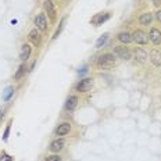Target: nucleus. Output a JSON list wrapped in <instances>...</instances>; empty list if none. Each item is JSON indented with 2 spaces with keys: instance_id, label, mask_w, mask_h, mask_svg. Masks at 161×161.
Instances as JSON below:
<instances>
[{
  "instance_id": "12",
  "label": "nucleus",
  "mask_w": 161,
  "mask_h": 161,
  "mask_svg": "<svg viewBox=\"0 0 161 161\" xmlns=\"http://www.w3.org/2000/svg\"><path fill=\"white\" fill-rule=\"evenodd\" d=\"M71 130V124L69 122H63L61 125L57 126L56 129V136H65Z\"/></svg>"
},
{
  "instance_id": "21",
  "label": "nucleus",
  "mask_w": 161,
  "mask_h": 161,
  "mask_svg": "<svg viewBox=\"0 0 161 161\" xmlns=\"http://www.w3.org/2000/svg\"><path fill=\"white\" fill-rule=\"evenodd\" d=\"M64 24H65V18H63L61 21H60V24H58V28L56 29L54 35H53V39H57V38H58V35H60V33H61L63 28H64Z\"/></svg>"
},
{
  "instance_id": "28",
  "label": "nucleus",
  "mask_w": 161,
  "mask_h": 161,
  "mask_svg": "<svg viewBox=\"0 0 161 161\" xmlns=\"http://www.w3.org/2000/svg\"><path fill=\"white\" fill-rule=\"evenodd\" d=\"M2 117H3V111L0 110V119H2Z\"/></svg>"
},
{
  "instance_id": "23",
  "label": "nucleus",
  "mask_w": 161,
  "mask_h": 161,
  "mask_svg": "<svg viewBox=\"0 0 161 161\" xmlns=\"http://www.w3.org/2000/svg\"><path fill=\"white\" fill-rule=\"evenodd\" d=\"M45 161H61V157L58 154H53V156H47Z\"/></svg>"
},
{
  "instance_id": "5",
  "label": "nucleus",
  "mask_w": 161,
  "mask_h": 161,
  "mask_svg": "<svg viewBox=\"0 0 161 161\" xmlns=\"http://www.w3.org/2000/svg\"><path fill=\"white\" fill-rule=\"evenodd\" d=\"M92 85H93V79L85 78V79H80L79 82L76 83L75 89L78 90V92H80V93H86V92H89V90H90Z\"/></svg>"
},
{
  "instance_id": "14",
  "label": "nucleus",
  "mask_w": 161,
  "mask_h": 161,
  "mask_svg": "<svg viewBox=\"0 0 161 161\" xmlns=\"http://www.w3.org/2000/svg\"><path fill=\"white\" fill-rule=\"evenodd\" d=\"M135 58H136L139 63L147 61V53H146V50L142 49V47H136V49H135Z\"/></svg>"
},
{
  "instance_id": "10",
  "label": "nucleus",
  "mask_w": 161,
  "mask_h": 161,
  "mask_svg": "<svg viewBox=\"0 0 161 161\" xmlns=\"http://www.w3.org/2000/svg\"><path fill=\"white\" fill-rule=\"evenodd\" d=\"M64 145H65V142H64V139H56V140H53L52 143H50V152H53V153H58V152H61L63 149H64Z\"/></svg>"
},
{
  "instance_id": "13",
  "label": "nucleus",
  "mask_w": 161,
  "mask_h": 161,
  "mask_svg": "<svg viewBox=\"0 0 161 161\" xmlns=\"http://www.w3.org/2000/svg\"><path fill=\"white\" fill-rule=\"evenodd\" d=\"M76 104H78V97L76 96H69L68 99L65 100V104H64V108L67 110V111H74L75 110Z\"/></svg>"
},
{
  "instance_id": "15",
  "label": "nucleus",
  "mask_w": 161,
  "mask_h": 161,
  "mask_svg": "<svg viewBox=\"0 0 161 161\" xmlns=\"http://www.w3.org/2000/svg\"><path fill=\"white\" fill-rule=\"evenodd\" d=\"M29 39H31L32 45H35V46H38L39 43H40V33L38 31V28L32 29V31L29 32Z\"/></svg>"
},
{
  "instance_id": "3",
  "label": "nucleus",
  "mask_w": 161,
  "mask_h": 161,
  "mask_svg": "<svg viewBox=\"0 0 161 161\" xmlns=\"http://www.w3.org/2000/svg\"><path fill=\"white\" fill-rule=\"evenodd\" d=\"M33 22H35L36 28H38L39 31H42V32H46V31H47V19H46L45 13H39V14L35 17Z\"/></svg>"
},
{
  "instance_id": "19",
  "label": "nucleus",
  "mask_w": 161,
  "mask_h": 161,
  "mask_svg": "<svg viewBox=\"0 0 161 161\" xmlns=\"http://www.w3.org/2000/svg\"><path fill=\"white\" fill-rule=\"evenodd\" d=\"M107 39H108V33H104V35L100 36V38L97 39V42H96V49H102L103 46L106 45Z\"/></svg>"
},
{
  "instance_id": "17",
  "label": "nucleus",
  "mask_w": 161,
  "mask_h": 161,
  "mask_svg": "<svg viewBox=\"0 0 161 161\" xmlns=\"http://www.w3.org/2000/svg\"><path fill=\"white\" fill-rule=\"evenodd\" d=\"M118 40L122 43H125V45H128V43L132 42V35L126 31H122V32L118 33Z\"/></svg>"
},
{
  "instance_id": "11",
  "label": "nucleus",
  "mask_w": 161,
  "mask_h": 161,
  "mask_svg": "<svg viewBox=\"0 0 161 161\" xmlns=\"http://www.w3.org/2000/svg\"><path fill=\"white\" fill-rule=\"evenodd\" d=\"M150 61L154 67H160L161 65V53L157 49L150 50Z\"/></svg>"
},
{
  "instance_id": "18",
  "label": "nucleus",
  "mask_w": 161,
  "mask_h": 161,
  "mask_svg": "<svg viewBox=\"0 0 161 161\" xmlns=\"http://www.w3.org/2000/svg\"><path fill=\"white\" fill-rule=\"evenodd\" d=\"M14 88L13 86H7L4 90H3V102H8L13 96H14Z\"/></svg>"
},
{
  "instance_id": "20",
  "label": "nucleus",
  "mask_w": 161,
  "mask_h": 161,
  "mask_svg": "<svg viewBox=\"0 0 161 161\" xmlns=\"http://www.w3.org/2000/svg\"><path fill=\"white\" fill-rule=\"evenodd\" d=\"M25 69H26V67L24 64H21L18 67V69H17V72H15V75H14V79L15 80H19L22 78V76L25 75Z\"/></svg>"
},
{
  "instance_id": "6",
  "label": "nucleus",
  "mask_w": 161,
  "mask_h": 161,
  "mask_svg": "<svg viewBox=\"0 0 161 161\" xmlns=\"http://www.w3.org/2000/svg\"><path fill=\"white\" fill-rule=\"evenodd\" d=\"M43 10L46 11V14L49 15V18L52 19V21H56L57 11L54 7V3H53L52 0H45V3H43Z\"/></svg>"
},
{
  "instance_id": "22",
  "label": "nucleus",
  "mask_w": 161,
  "mask_h": 161,
  "mask_svg": "<svg viewBox=\"0 0 161 161\" xmlns=\"http://www.w3.org/2000/svg\"><path fill=\"white\" fill-rule=\"evenodd\" d=\"M10 129H11V122H8V125L6 126V130H4V133H3V140H4V142H7V139H8V135H10Z\"/></svg>"
},
{
  "instance_id": "25",
  "label": "nucleus",
  "mask_w": 161,
  "mask_h": 161,
  "mask_svg": "<svg viewBox=\"0 0 161 161\" xmlns=\"http://www.w3.org/2000/svg\"><path fill=\"white\" fill-rule=\"evenodd\" d=\"M86 72H88V67L86 65H83L82 68H79V71H78L79 75H83V74H86Z\"/></svg>"
},
{
  "instance_id": "24",
  "label": "nucleus",
  "mask_w": 161,
  "mask_h": 161,
  "mask_svg": "<svg viewBox=\"0 0 161 161\" xmlns=\"http://www.w3.org/2000/svg\"><path fill=\"white\" fill-rule=\"evenodd\" d=\"M0 161H14L11 156H8L7 153H3L2 156H0Z\"/></svg>"
},
{
  "instance_id": "16",
  "label": "nucleus",
  "mask_w": 161,
  "mask_h": 161,
  "mask_svg": "<svg viewBox=\"0 0 161 161\" xmlns=\"http://www.w3.org/2000/svg\"><path fill=\"white\" fill-rule=\"evenodd\" d=\"M153 21V14L152 13H145V14H142L139 17V22L142 25H150Z\"/></svg>"
},
{
  "instance_id": "8",
  "label": "nucleus",
  "mask_w": 161,
  "mask_h": 161,
  "mask_svg": "<svg viewBox=\"0 0 161 161\" xmlns=\"http://www.w3.org/2000/svg\"><path fill=\"white\" fill-rule=\"evenodd\" d=\"M149 39L153 42L154 46L161 45V31H158L157 28H152L149 32Z\"/></svg>"
},
{
  "instance_id": "1",
  "label": "nucleus",
  "mask_w": 161,
  "mask_h": 161,
  "mask_svg": "<svg viewBox=\"0 0 161 161\" xmlns=\"http://www.w3.org/2000/svg\"><path fill=\"white\" fill-rule=\"evenodd\" d=\"M115 65V58L111 53H104L97 58V67L100 69H110Z\"/></svg>"
},
{
  "instance_id": "2",
  "label": "nucleus",
  "mask_w": 161,
  "mask_h": 161,
  "mask_svg": "<svg viewBox=\"0 0 161 161\" xmlns=\"http://www.w3.org/2000/svg\"><path fill=\"white\" fill-rule=\"evenodd\" d=\"M114 54L121 60H130L132 58V52H130L129 47H125V46H117V47L114 49Z\"/></svg>"
},
{
  "instance_id": "27",
  "label": "nucleus",
  "mask_w": 161,
  "mask_h": 161,
  "mask_svg": "<svg viewBox=\"0 0 161 161\" xmlns=\"http://www.w3.org/2000/svg\"><path fill=\"white\" fill-rule=\"evenodd\" d=\"M154 4H156V6H160V0H154Z\"/></svg>"
},
{
  "instance_id": "7",
  "label": "nucleus",
  "mask_w": 161,
  "mask_h": 161,
  "mask_svg": "<svg viewBox=\"0 0 161 161\" xmlns=\"http://www.w3.org/2000/svg\"><path fill=\"white\" fill-rule=\"evenodd\" d=\"M110 17H111L110 13H99V14H95L92 17L90 22H92L95 26H100L102 24H104L107 19H110Z\"/></svg>"
},
{
  "instance_id": "26",
  "label": "nucleus",
  "mask_w": 161,
  "mask_h": 161,
  "mask_svg": "<svg viewBox=\"0 0 161 161\" xmlns=\"http://www.w3.org/2000/svg\"><path fill=\"white\" fill-rule=\"evenodd\" d=\"M156 18H157V21L161 22V10H158V11L156 13Z\"/></svg>"
},
{
  "instance_id": "4",
  "label": "nucleus",
  "mask_w": 161,
  "mask_h": 161,
  "mask_svg": "<svg viewBox=\"0 0 161 161\" xmlns=\"http://www.w3.org/2000/svg\"><path fill=\"white\" fill-rule=\"evenodd\" d=\"M132 40H135L137 45H147L149 42V36H147L146 32H143L142 29H136L135 32L132 33Z\"/></svg>"
},
{
  "instance_id": "9",
  "label": "nucleus",
  "mask_w": 161,
  "mask_h": 161,
  "mask_svg": "<svg viewBox=\"0 0 161 161\" xmlns=\"http://www.w3.org/2000/svg\"><path fill=\"white\" fill-rule=\"evenodd\" d=\"M31 52H32V47L28 45V43H24L21 46V50H19V60L21 61H26V60L31 57Z\"/></svg>"
}]
</instances>
